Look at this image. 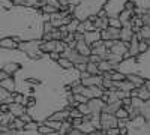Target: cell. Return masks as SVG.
Masks as SVG:
<instances>
[{
	"mask_svg": "<svg viewBox=\"0 0 150 135\" xmlns=\"http://www.w3.org/2000/svg\"><path fill=\"white\" fill-rule=\"evenodd\" d=\"M12 78L15 92L23 96L26 113L35 122L42 123L53 113L68 108L71 84L80 78V72L75 68L63 69L48 53L39 59L24 54Z\"/></svg>",
	"mask_w": 150,
	"mask_h": 135,
	"instance_id": "obj_1",
	"label": "cell"
},
{
	"mask_svg": "<svg viewBox=\"0 0 150 135\" xmlns=\"http://www.w3.org/2000/svg\"><path fill=\"white\" fill-rule=\"evenodd\" d=\"M45 21H50V14L41 9L0 0V39L14 38L20 42L42 39Z\"/></svg>",
	"mask_w": 150,
	"mask_h": 135,
	"instance_id": "obj_2",
	"label": "cell"
},
{
	"mask_svg": "<svg viewBox=\"0 0 150 135\" xmlns=\"http://www.w3.org/2000/svg\"><path fill=\"white\" fill-rule=\"evenodd\" d=\"M126 110L129 113L126 135H150V99L141 101L132 96L131 105Z\"/></svg>",
	"mask_w": 150,
	"mask_h": 135,
	"instance_id": "obj_3",
	"label": "cell"
},
{
	"mask_svg": "<svg viewBox=\"0 0 150 135\" xmlns=\"http://www.w3.org/2000/svg\"><path fill=\"white\" fill-rule=\"evenodd\" d=\"M59 3L62 9L69 8L74 18H77L78 21H84L99 15L107 0H59Z\"/></svg>",
	"mask_w": 150,
	"mask_h": 135,
	"instance_id": "obj_4",
	"label": "cell"
},
{
	"mask_svg": "<svg viewBox=\"0 0 150 135\" xmlns=\"http://www.w3.org/2000/svg\"><path fill=\"white\" fill-rule=\"evenodd\" d=\"M116 71L125 75H138L143 80H150V47L146 51L138 53L137 56L122 59L116 66Z\"/></svg>",
	"mask_w": 150,
	"mask_h": 135,
	"instance_id": "obj_5",
	"label": "cell"
},
{
	"mask_svg": "<svg viewBox=\"0 0 150 135\" xmlns=\"http://www.w3.org/2000/svg\"><path fill=\"white\" fill-rule=\"evenodd\" d=\"M126 3H134V15H144L150 11V0H107L104 6V12L108 18L119 17V14L125 9Z\"/></svg>",
	"mask_w": 150,
	"mask_h": 135,
	"instance_id": "obj_6",
	"label": "cell"
},
{
	"mask_svg": "<svg viewBox=\"0 0 150 135\" xmlns=\"http://www.w3.org/2000/svg\"><path fill=\"white\" fill-rule=\"evenodd\" d=\"M42 39H32V41H21L18 42V50L24 51L30 59H39L44 53L39 50Z\"/></svg>",
	"mask_w": 150,
	"mask_h": 135,
	"instance_id": "obj_7",
	"label": "cell"
},
{
	"mask_svg": "<svg viewBox=\"0 0 150 135\" xmlns=\"http://www.w3.org/2000/svg\"><path fill=\"white\" fill-rule=\"evenodd\" d=\"M87 107H89L90 116H99L102 113L104 107H105V102L101 99V98H93V99L87 101Z\"/></svg>",
	"mask_w": 150,
	"mask_h": 135,
	"instance_id": "obj_8",
	"label": "cell"
},
{
	"mask_svg": "<svg viewBox=\"0 0 150 135\" xmlns=\"http://www.w3.org/2000/svg\"><path fill=\"white\" fill-rule=\"evenodd\" d=\"M112 126H117V117L112 113H101V129H108Z\"/></svg>",
	"mask_w": 150,
	"mask_h": 135,
	"instance_id": "obj_9",
	"label": "cell"
},
{
	"mask_svg": "<svg viewBox=\"0 0 150 135\" xmlns=\"http://www.w3.org/2000/svg\"><path fill=\"white\" fill-rule=\"evenodd\" d=\"M120 29H122V27H120ZM120 29H119V27H112V26H107L105 29H102V30H101V39H102V41H108V39H119Z\"/></svg>",
	"mask_w": 150,
	"mask_h": 135,
	"instance_id": "obj_10",
	"label": "cell"
},
{
	"mask_svg": "<svg viewBox=\"0 0 150 135\" xmlns=\"http://www.w3.org/2000/svg\"><path fill=\"white\" fill-rule=\"evenodd\" d=\"M83 39L87 45H92L93 42L101 39V30L99 29H95V30H89V32H84L83 33Z\"/></svg>",
	"mask_w": 150,
	"mask_h": 135,
	"instance_id": "obj_11",
	"label": "cell"
},
{
	"mask_svg": "<svg viewBox=\"0 0 150 135\" xmlns=\"http://www.w3.org/2000/svg\"><path fill=\"white\" fill-rule=\"evenodd\" d=\"M128 47H129V45L125 42V41H117V39H116L110 50H111L112 54H117V56H122V57H123V54L128 51Z\"/></svg>",
	"mask_w": 150,
	"mask_h": 135,
	"instance_id": "obj_12",
	"label": "cell"
},
{
	"mask_svg": "<svg viewBox=\"0 0 150 135\" xmlns=\"http://www.w3.org/2000/svg\"><path fill=\"white\" fill-rule=\"evenodd\" d=\"M17 5H23V6H32V8H38L39 9L42 5L47 3V0H12Z\"/></svg>",
	"mask_w": 150,
	"mask_h": 135,
	"instance_id": "obj_13",
	"label": "cell"
},
{
	"mask_svg": "<svg viewBox=\"0 0 150 135\" xmlns=\"http://www.w3.org/2000/svg\"><path fill=\"white\" fill-rule=\"evenodd\" d=\"M75 50H77L80 54L86 56V57H89V56L92 54V48H90V45H87V44L84 42V39L77 41V45H75Z\"/></svg>",
	"mask_w": 150,
	"mask_h": 135,
	"instance_id": "obj_14",
	"label": "cell"
},
{
	"mask_svg": "<svg viewBox=\"0 0 150 135\" xmlns=\"http://www.w3.org/2000/svg\"><path fill=\"white\" fill-rule=\"evenodd\" d=\"M18 42L20 41L14 38H3L0 39V47L5 48V50H15V48H18Z\"/></svg>",
	"mask_w": 150,
	"mask_h": 135,
	"instance_id": "obj_15",
	"label": "cell"
},
{
	"mask_svg": "<svg viewBox=\"0 0 150 135\" xmlns=\"http://www.w3.org/2000/svg\"><path fill=\"white\" fill-rule=\"evenodd\" d=\"M0 87L5 89V90H8V92H11V93H14V92H15V83H14V78H12V75H9V77H6L5 80L0 81Z\"/></svg>",
	"mask_w": 150,
	"mask_h": 135,
	"instance_id": "obj_16",
	"label": "cell"
},
{
	"mask_svg": "<svg viewBox=\"0 0 150 135\" xmlns=\"http://www.w3.org/2000/svg\"><path fill=\"white\" fill-rule=\"evenodd\" d=\"M132 35H134V32H132L131 26H122L119 38H122V41H125V42H129V39L132 38Z\"/></svg>",
	"mask_w": 150,
	"mask_h": 135,
	"instance_id": "obj_17",
	"label": "cell"
},
{
	"mask_svg": "<svg viewBox=\"0 0 150 135\" xmlns=\"http://www.w3.org/2000/svg\"><path fill=\"white\" fill-rule=\"evenodd\" d=\"M11 102H14L12 93L0 87V104H11Z\"/></svg>",
	"mask_w": 150,
	"mask_h": 135,
	"instance_id": "obj_18",
	"label": "cell"
},
{
	"mask_svg": "<svg viewBox=\"0 0 150 135\" xmlns=\"http://www.w3.org/2000/svg\"><path fill=\"white\" fill-rule=\"evenodd\" d=\"M138 38L140 39H150V26L149 24H143L138 29Z\"/></svg>",
	"mask_w": 150,
	"mask_h": 135,
	"instance_id": "obj_19",
	"label": "cell"
},
{
	"mask_svg": "<svg viewBox=\"0 0 150 135\" xmlns=\"http://www.w3.org/2000/svg\"><path fill=\"white\" fill-rule=\"evenodd\" d=\"M126 80L128 81H131L135 87H141V86L144 84V80L141 78V77H138V75H132V74H129V75H126Z\"/></svg>",
	"mask_w": 150,
	"mask_h": 135,
	"instance_id": "obj_20",
	"label": "cell"
},
{
	"mask_svg": "<svg viewBox=\"0 0 150 135\" xmlns=\"http://www.w3.org/2000/svg\"><path fill=\"white\" fill-rule=\"evenodd\" d=\"M57 63H59V66H62L63 69H71V68H74V63L71 62L69 59L63 57V56H60V59L57 60Z\"/></svg>",
	"mask_w": 150,
	"mask_h": 135,
	"instance_id": "obj_21",
	"label": "cell"
},
{
	"mask_svg": "<svg viewBox=\"0 0 150 135\" xmlns=\"http://www.w3.org/2000/svg\"><path fill=\"white\" fill-rule=\"evenodd\" d=\"M86 71L89 72L90 75H98V74H101L99 72V68H98V63H93V62H87Z\"/></svg>",
	"mask_w": 150,
	"mask_h": 135,
	"instance_id": "obj_22",
	"label": "cell"
},
{
	"mask_svg": "<svg viewBox=\"0 0 150 135\" xmlns=\"http://www.w3.org/2000/svg\"><path fill=\"white\" fill-rule=\"evenodd\" d=\"M114 116H116L117 119H129V113H128V110L125 108V107L117 108V111L114 113Z\"/></svg>",
	"mask_w": 150,
	"mask_h": 135,
	"instance_id": "obj_23",
	"label": "cell"
},
{
	"mask_svg": "<svg viewBox=\"0 0 150 135\" xmlns=\"http://www.w3.org/2000/svg\"><path fill=\"white\" fill-rule=\"evenodd\" d=\"M84 114L80 111V110L75 107V108H69V119H83Z\"/></svg>",
	"mask_w": 150,
	"mask_h": 135,
	"instance_id": "obj_24",
	"label": "cell"
},
{
	"mask_svg": "<svg viewBox=\"0 0 150 135\" xmlns=\"http://www.w3.org/2000/svg\"><path fill=\"white\" fill-rule=\"evenodd\" d=\"M38 126H39V123L35 120H30L27 122V123H24V128L23 129H26V131H33V129H38Z\"/></svg>",
	"mask_w": 150,
	"mask_h": 135,
	"instance_id": "obj_25",
	"label": "cell"
},
{
	"mask_svg": "<svg viewBox=\"0 0 150 135\" xmlns=\"http://www.w3.org/2000/svg\"><path fill=\"white\" fill-rule=\"evenodd\" d=\"M108 26H112V27H122V23H120V20H119V17H111V18H108Z\"/></svg>",
	"mask_w": 150,
	"mask_h": 135,
	"instance_id": "obj_26",
	"label": "cell"
},
{
	"mask_svg": "<svg viewBox=\"0 0 150 135\" xmlns=\"http://www.w3.org/2000/svg\"><path fill=\"white\" fill-rule=\"evenodd\" d=\"M105 135H120V129L117 126L108 128V129H105Z\"/></svg>",
	"mask_w": 150,
	"mask_h": 135,
	"instance_id": "obj_27",
	"label": "cell"
},
{
	"mask_svg": "<svg viewBox=\"0 0 150 135\" xmlns=\"http://www.w3.org/2000/svg\"><path fill=\"white\" fill-rule=\"evenodd\" d=\"M74 99L77 101L78 104H84V102L89 101V99H87V98H86L84 95H81V93H75V95H74Z\"/></svg>",
	"mask_w": 150,
	"mask_h": 135,
	"instance_id": "obj_28",
	"label": "cell"
},
{
	"mask_svg": "<svg viewBox=\"0 0 150 135\" xmlns=\"http://www.w3.org/2000/svg\"><path fill=\"white\" fill-rule=\"evenodd\" d=\"M74 68L77 69L78 72H84V71H86V68H87V63H75V65H74Z\"/></svg>",
	"mask_w": 150,
	"mask_h": 135,
	"instance_id": "obj_29",
	"label": "cell"
},
{
	"mask_svg": "<svg viewBox=\"0 0 150 135\" xmlns=\"http://www.w3.org/2000/svg\"><path fill=\"white\" fill-rule=\"evenodd\" d=\"M141 20H143L144 24H149V26H150V11H147L144 15H141Z\"/></svg>",
	"mask_w": 150,
	"mask_h": 135,
	"instance_id": "obj_30",
	"label": "cell"
},
{
	"mask_svg": "<svg viewBox=\"0 0 150 135\" xmlns=\"http://www.w3.org/2000/svg\"><path fill=\"white\" fill-rule=\"evenodd\" d=\"M20 119H21V120L24 122V123H27V122H30V120H33V119H32V117H30V116H29L27 113H23V114L20 116Z\"/></svg>",
	"mask_w": 150,
	"mask_h": 135,
	"instance_id": "obj_31",
	"label": "cell"
},
{
	"mask_svg": "<svg viewBox=\"0 0 150 135\" xmlns=\"http://www.w3.org/2000/svg\"><path fill=\"white\" fill-rule=\"evenodd\" d=\"M99 60H101V57H99L98 54H90L89 56V62H93V63H98Z\"/></svg>",
	"mask_w": 150,
	"mask_h": 135,
	"instance_id": "obj_32",
	"label": "cell"
},
{
	"mask_svg": "<svg viewBox=\"0 0 150 135\" xmlns=\"http://www.w3.org/2000/svg\"><path fill=\"white\" fill-rule=\"evenodd\" d=\"M83 132H80L78 129H75V128H72L69 132H66V134H62V135H81Z\"/></svg>",
	"mask_w": 150,
	"mask_h": 135,
	"instance_id": "obj_33",
	"label": "cell"
},
{
	"mask_svg": "<svg viewBox=\"0 0 150 135\" xmlns=\"http://www.w3.org/2000/svg\"><path fill=\"white\" fill-rule=\"evenodd\" d=\"M48 56L51 57L53 60H56V62L60 59V53H57V51H51V53H48Z\"/></svg>",
	"mask_w": 150,
	"mask_h": 135,
	"instance_id": "obj_34",
	"label": "cell"
},
{
	"mask_svg": "<svg viewBox=\"0 0 150 135\" xmlns=\"http://www.w3.org/2000/svg\"><path fill=\"white\" fill-rule=\"evenodd\" d=\"M6 77H9V75H8V74H6L3 69H0V81H2V80H5Z\"/></svg>",
	"mask_w": 150,
	"mask_h": 135,
	"instance_id": "obj_35",
	"label": "cell"
},
{
	"mask_svg": "<svg viewBox=\"0 0 150 135\" xmlns=\"http://www.w3.org/2000/svg\"><path fill=\"white\" fill-rule=\"evenodd\" d=\"M89 135H105V134H104V132H99V129H95V131L90 132Z\"/></svg>",
	"mask_w": 150,
	"mask_h": 135,
	"instance_id": "obj_36",
	"label": "cell"
},
{
	"mask_svg": "<svg viewBox=\"0 0 150 135\" xmlns=\"http://www.w3.org/2000/svg\"><path fill=\"white\" fill-rule=\"evenodd\" d=\"M144 86H146V87L150 90V80H144Z\"/></svg>",
	"mask_w": 150,
	"mask_h": 135,
	"instance_id": "obj_37",
	"label": "cell"
},
{
	"mask_svg": "<svg viewBox=\"0 0 150 135\" xmlns=\"http://www.w3.org/2000/svg\"><path fill=\"white\" fill-rule=\"evenodd\" d=\"M47 135H60V132H59V131H53V132H50V134H47Z\"/></svg>",
	"mask_w": 150,
	"mask_h": 135,
	"instance_id": "obj_38",
	"label": "cell"
}]
</instances>
